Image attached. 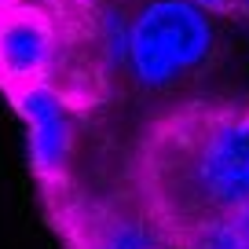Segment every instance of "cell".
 <instances>
[{"label": "cell", "mask_w": 249, "mask_h": 249, "mask_svg": "<svg viewBox=\"0 0 249 249\" xmlns=\"http://www.w3.org/2000/svg\"><path fill=\"white\" fill-rule=\"evenodd\" d=\"M11 4H26V0H0V8H11Z\"/></svg>", "instance_id": "6"}, {"label": "cell", "mask_w": 249, "mask_h": 249, "mask_svg": "<svg viewBox=\"0 0 249 249\" xmlns=\"http://www.w3.org/2000/svg\"><path fill=\"white\" fill-rule=\"evenodd\" d=\"M11 103L22 114L26 132H30L33 172L44 179V187L59 191L66 183V165H70V154H73V110L48 85L26 88V92L11 95Z\"/></svg>", "instance_id": "3"}, {"label": "cell", "mask_w": 249, "mask_h": 249, "mask_svg": "<svg viewBox=\"0 0 249 249\" xmlns=\"http://www.w3.org/2000/svg\"><path fill=\"white\" fill-rule=\"evenodd\" d=\"M231 15H234V18H246V22H249V0H234Z\"/></svg>", "instance_id": "5"}, {"label": "cell", "mask_w": 249, "mask_h": 249, "mask_svg": "<svg viewBox=\"0 0 249 249\" xmlns=\"http://www.w3.org/2000/svg\"><path fill=\"white\" fill-rule=\"evenodd\" d=\"M176 249H249V234H242L231 220H216V224L195 227V231L172 238Z\"/></svg>", "instance_id": "4"}, {"label": "cell", "mask_w": 249, "mask_h": 249, "mask_svg": "<svg viewBox=\"0 0 249 249\" xmlns=\"http://www.w3.org/2000/svg\"><path fill=\"white\" fill-rule=\"evenodd\" d=\"M216 52L209 11L191 0H150L124 37V62L143 88H172L209 66Z\"/></svg>", "instance_id": "2"}, {"label": "cell", "mask_w": 249, "mask_h": 249, "mask_svg": "<svg viewBox=\"0 0 249 249\" xmlns=\"http://www.w3.org/2000/svg\"><path fill=\"white\" fill-rule=\"evenodd\" d=\"M81 249H99V246H92L88 238H81Z\"/></svg>", "instance_id": "7"}, {"label": "cell", "mask_w": 249, "mask_h": 249, "mask_svg": "<svg viewBox=\"0 0 249 249\" xmlns=\"http://www.w3.org/2000/svg\"><path fill=\"white\" fill-rule=\"evenodd\" d=\"M143 220L161 238L227 220L249 205V107L191 99L143 128L132 158Z\"/></svg>", "instance_id": "1"}]
</instances>
